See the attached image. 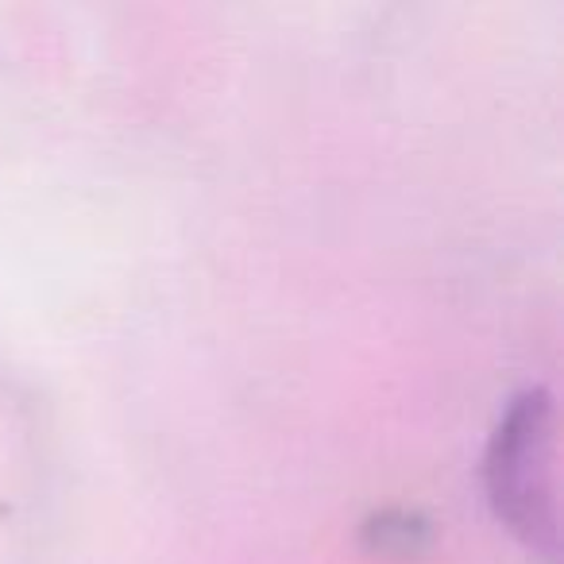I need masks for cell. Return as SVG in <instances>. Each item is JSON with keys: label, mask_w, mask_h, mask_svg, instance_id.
Masks as SVG:
<instances>
[{"label": "cell", "mask_w": 564, "mask_h": 564, "mask_svg": "<svg viewBox=\"0 0 564 564\" xmlns=\"http://www.w3.org/2000/svg\"><path fill=\"white\" fill-rule=\"evenodd\" d=\"M487 484L510 530L530 549L556 553V499H553V402L525 394L495 433L487 456Z\"/></svg>", "instance_id": "1"}]
</instances>
